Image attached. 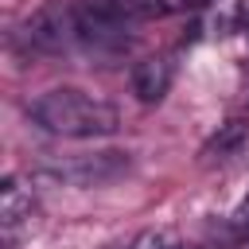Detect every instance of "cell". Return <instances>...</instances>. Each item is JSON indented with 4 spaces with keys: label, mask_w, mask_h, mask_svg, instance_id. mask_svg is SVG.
I'll return each mask as SVG.
<instances>
[{
    "label": "cell",
    "mask_w": 249,
    "mask_h": 249,
    "mask_svg": "<svg viewBox=\"0 0 249 249\" xmlns=\"http://www.w3.org/2000/svg\"><path fill=\"white\" fill-rule=\"evenodd\" d=\"M27 117L54 132V136H70V140H93V136H113L121 128V113L117 105L74 89V86H58L39 93L35 101H27Z\"/></svg>",
    "instance_id": "6da1fadb"
},
{
    "label": "cell",
    "mask_w": 249,
    "mask_h": 249,
    "mask_svg": "<svg viewBox=\"0 0 249 249\" xmlns=\"http://www.w3.org/2000/svg\"><path fill=\"white\" fill-rule=\"evenodd\" d=\"M19 39L35 54H70V51H82L78 4H70V0H47V4H39L19 23Z\"/></svg>",
    "instance_id": "7a4b0ae2"
},
{
    "label": "cell",
    "mask_w": 249,
    "mask_h": 249,
    "mask_svg": "<svg viewBox=\"0 0 249 249\" xmlns=\"http://www.w3.org/2000/svg\"><path fill=\"white\" fill-rule=\"evenodd\" d=\"M128 171V152H93V156H74L62 163H51L35 171L39 183H58V187H101L113 183Z\"/></svg>",
    "instance_id": "3957f363"
},
{
    "label": "cell",
    "mask_w": 249,
    "mask_h": 249,
    "mask_svg": "<svg viewBox=\"0 0 249 249\" xmlns=\"http://www.w3.org/2000/svg\"><path fill=\"white\" fill-rule=\"evenodd\" d=\"M78 23H82V51L89 54H124L132 47L128 19L117 16L105 0L78 4Z\"/></svg>",
    "instance_id": "277c9868"
},
{
    "label": "cell",
    "mask_w": 249,
    "mask_h": 249,
    "mask_svg": "<svg viewBox=\"0 0 249 249\" xmlns=\"http://www.w3.org/2000/svg\"><path fill=\"white\" fill-rule=\"evenodd\" d=\"M171 78H175V58H171V54L140 58V62L132 66V93H136L144 105H156V101H163V93L171 89Z\"/></svg>",
    "instance_id": "5b68a950"
},
{
    "label": "cell",
    "mask_w": 249,
    "mask_h": 249,
    "mask_svg": "<svg viewBox=\"0 0 249 249\" xmlns=\"http://www.w3.org/2000/svg\"><path fill=\"white\" fill-rule=\"evenodd\" d=\"M0 198H4V206H0V218H4V233H8V241L16 237V230L31 218V187H23L16 175H8L4 179V187H0Z\"/></svg>",
    "instance_id": "8992f818"
},
{
    "label": "cell",
    "mask_w": 249,
    "mask_h": 249,
    "mask_svg": "<svg viewBox=\"0 0 249 249\" xmlns=\"http://www.w3.org/2000/svg\"><path fill=\"white\" fill-rule=\"evenodd\" d=\"M245 140H249V132H245V124H226L206 148H202V156H206V163H226V160H233L241 148H245Z\"/></svg>",
    "instance_id": "52a82bcc"
},
{
    "label": "cell",
    "mask_w": 249,
    "mask_h": 249,
    "mask_svg": "<svg viewBox=\"0 0 249 249\" xmlns=\"http://www.w3.org/2000/svg\"><path fill=\"white\" fill-rule=\"evenodd\" d=\"M105 4L124 19H160V16L171 12L167 0H105Z\"/></svg>",
    "instance_id": "ba28073f"
},
{
    "label": "cell",
    "mask_w": 249,
    "mask_h": 249,
    "mask_svg": "<svg viewBox=\"0 0 249 249\" xmlns=\"http://www.w3.org/2000/svg\"><path fill=\"white\" fill-rule=\"evenodd\" d=\"M230 233H233V241H237L241 249H249V191L241 195V202H237L233 214H230Z\"/></svg>",
    "instance_id": "9c48e42d"
},
{
    "label": "cell",
    "mask_w": 249,
    "mask_h": 249,
    "mask_svg": "<svg viewBox=\"0 0 249 249\" xmlns=\"http://www.w3.org/2000/svg\"><path fill=\"white\" fill-rule=\"evenodd\" d=\"M128 249H179V241L171 233H163V230H144Z\"/></svg>",
    "instance_id": "30bf717a"
}]
</instances>
